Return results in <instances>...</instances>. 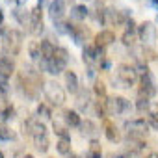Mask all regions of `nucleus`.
<instances>
[{
    "label": "nucleus",
    "instance_id": "1",
    "mask_svg": "<svg viewBox=\"0 0 158 158\" xmlns=\"http://www.w3.org/2000/svg\"><path fill=\"white\" fill-rule=\"evenodd\" d=\"M24 128L26 132L32 136L34 143H35V149L39 152H47L48 147H50V141H48V134H47V128L43 123H37L35 119H28L24 123Z\"/></svg>",
    "mask_w": 158,
    "mask_h": 158
},
{
    "label": "nucleus",
    "instance_id": "2",
    "mask_svg": "<svg viewBox=\"0 0 158 158\" xmlns=\"http://www.w3.org/2000/svg\"><path fill=\"white\" fill-rule=\"evenodd\" d=\"M67 61H69V52L65 48H61V47H56L54 58L52 60H41L39 69H43V71H47L50 74H58L67 67Z\"/></svg>",
    "mask_w": 158,
    "mask_h": 158
},
{
    "label": "nucleus",
    "instance_id": "3",
    "mask_svg": "<svg viewBox=\"0 0 158 158\" xmlns=\"http://www.w3.org/2000/svg\"><path fill=\"white\" fill-rule=\"evenodd\" d=\"M2 45H4V54H11V56H17L21 52V47H23V34L15 28H8L4 30V37H2Z\"/></svg>",
    "mask_w": 158,
    "mask_h": 158
},
{
    "label": "nucleus",
    "instance_id": "4",
    "mask_svg": "<svg viewBox=\"0 0 158 158\" xmlns=\"http://www.w3.org/2000/svg\"><path fill=\"white\" fill-rule=\"evenodd\" d=\"M125 127H127V134L130 141H141L147 136L149 123L145 119H134V121H128Z\"/></svg>",
    "mask_w": 158,
    "mask_h": 158
},
{
    "label": "nucleus",
    "instance_id": "5",
    "mask_svg": "<svg viewBox=\"0 0 158 158\" xmlns=\"http://www.w3.org/2000/svg\"><path fill=\"white\" fill-rule=\"evenodd\" d=\"M117 78H119V82L125 86V88H130L136 84L138 80V73H136V67L128 65V63H121L117 67Z\"/></svg>",
    "mask_w": 158,
    "mask_h": 158
},
{
    "label": "nucleus",
    "instance_id": "6",
    "mask_svg": "<svg viewBox=\"0 0 158 158\" xmlns=\"http://www.w3.org/2000/svg\"><path fill=\"white\" fill-rule=\"evenodd\" d=\"M104 102H106V112L110 115H121L130 108V104H128V101L125 97H110Z\"/></svg>",
    "mask_w": 158,
    "mask_h": 158
},
{
    "label": "nucleus",
    "instance_id": "7",
    "mask_svg": "<svg viewBox=\"0 0 158 158\" xmlns=\"http://www.w3.org/2000/svg\"><path fill=\"white\" fill-rule=\"evenodd\" d=\"M154 93H156V84H154V80H152V76H151V74L141 76V78H139V88H138V97L151 101V99L154 97Z\"/></svg>",
    "mask_w": 158,
    "mask_h": 158
},
{
    "label": "nucleus",
    "instance_id": "8",
    "mask_svg": "<svg viewBox=\"0 0 158 158\" xmlns=\"http://www.w3.org/2000/svg\"><path fill=\"white\" fill-rule=\"evenodd\" d=\"M45 95H47V99H48L52 104H61V102L65 101V91H63L56 82H48V84L45 86Z\"/></svg>",
    "mask_w": 158,
    "mask_h": 158
},
{
    "label": "nucleus",
    "instance_id": "9",
    "mask_svg": "<svg viewBox=\"0 0 158 158\" xmlns=\"http://www.w3.org/2000/svg\"><path fill=\"white\" fill-rule=\"evenodd\" d=\"M30 32L32 34H39L43 32V11H41V6H35L32 11H30Z\"/></svg>",
    "mask_w": 158,
    "mask_h": 158
},
{
    "label": "nucleus",
    "instance_id": "10",
    "mask_svg": "<svg viewBox=\"0 0 158 158\" xmlns=\"http://www.w3.org/2000/svg\"><path fill=\"white\" fill-rule=\"evenodd\" d=\"M138 37L143 43H152L156 37V28L152 26V23H141L138 26Z\"/></svg>",
    "mask_w": 158,
    "mask_h": 158
},
{
    "label": "nucleus",
    "instance_id": "11",
    "mask_svg": "<svg viewBox=\"0 0 158 158\" xmlns=\"http://www.w3.org/2000/svg\"><path fill=\"white\" fill-rule=\"evenodd\" d=\"M101 60H102V48H99L95 43L93 45H86V48H84V61L88 65H93V63H97Z\"/></svg>",
    "mask_w": 158,
    "mask_h": 158
},
{
    "label": "nucleus",
    "instance_id": "12",
    "mask_svg": "<svg viewBox=\"0 0 158 158\" xmlns=\"http://www.w3.org/2000/svg\"><path fill=\"white\" fill-rule=\"evenodd\" d=\"M48 15L54 23H60L65 15V2L63 0H52L48 6Z\"/></svg>",
    "mask_w": 158,
    "mask_h": 158
},
{
    "label": "nucleus",
    "instance_id": "13",
    "mask_svg": "<svg viewBox=\"0 0 158 158\" xmlns=\"http://www.w3.org/2000/svg\"><path fill=\"white\" fill-rule=\"evenodd\" d=\"M115 41V35H114V32L112 30H102V32H99L97 35H95V45L99 47V48H106V47H110L112 43Z\"/></svg>",
    "mask_w": 158,
    "mask_h": 158
},
{
    "label": "nucleus",
    "instance_id": "14",
    "mask_svg": "<svg viewBox=\"0 0 158 158\" xmlns=\"http://www.w3.org/2000/svg\"><path fill=\"white\" fill-rule=\"evenodd\" d=\"M106 13L110 15V21H112L115 26H119V24H127V23L130 21L128 10H110V11H106Z\"/></svg>",
    "mask_w": 158,
    "mask_h": 158
},
{
    "label": "nucleus",
    "instance_id": "15",
    "mask_svg": "<svg viewBox=\"0 0 158 158\" xmlns=\"http://www.w3.org/2000/svg\"><path fill=\"white\" fill-rule=\"evenodd\" d=\"M15 71V63L11 58H8L6 54L4 56H0V76H4V78H10Z\"/></svg>",
    "mask_w": 158,
    "mask_h": 158
},
{
    "label": "nucleus",
    "instance_id": "16",
    "mask_svg": "<svg viewBox=\"0 0 158 158\" xmlns=\"http://www.w3.org/2000/svg\"><path fill=\"white\" fill-rule=\"evenodd\" d=\"M136 35H138V26H136V23L130 19V21L127 23V30H125V34H123V43H125L127 47L134 45Z\"/></svg>",
    "mask_w": 158,
    "mask_h": 158
},
{
    "label": "nucleus",
    "instance_id": "17",
    "mask_svg": "<svg viewBox=\"0 0 158 158\" xmlns=\"http://www.w3.org/2000/svg\"><path fill=\"white\" fill-rule=\"evenodd\" d=\"M104 134H106L108 141H112V143H117V141L121 139V134H119L117 127H115L110 119H104Z\"/></svg>",
    "mask_w": 158,
    "mask_h": 158
},
{
    "label": "nucleus",
    "instance_id": "18",
    "mask_svg": "<svg viewBox=\"0 0 158 158\" xmlns=\"http://www.w3.org/2000/svg\"><path fill=\"white\" fill-rule=\"evenodd\" d=\"M73 39L78 43V45H84L86 41H88V37H89V30L86 28V26H82V24H74V30H73Z\"/></svg>",
    "mask_w": 158,
    "mask_h": 158
},
{
    "label": "nucleus",
    "instance_id": "19",
    "mask_svg": "<svg viewBox=\"0 0 158 158\" xmlns=\"http://www.w3.org/2000/svg\"><path fill=\"white\" fill-rule=\"evenodd\" d=\"M65 88H67V91H71V93H78V76L73 73V71H65Z\"/></svg>",
    "mask_w": 158,
    "mask_h": 158
},
{
    "label": "nucleus",
    "instance_id": "20",
    "mask_svg": "<svg viewBox=\"0 0 158 158\" xmlns=\"http://www.w3.org/2000/svg\"><path fill=\"white\" fill-rule=\"evenodd\" d=\"M39 45H41V60H52L54 58V52H56V47L48 39L39 41Z\"/></svg>",
    "mask_w": 158,
    "mask_h": 158
},
{
    "label": "nucleus",
    "instance_id": "21",
    "mask_svg": "<svg viewBox=\"0 0 158 158\" xmlns=\"http://www.w3.org/2000/svg\"><path fill=\"white\" fill-rule=\"evenodd\" d=\"M63 115H65V123H67V125H71V127H80V125H82L80 115H78L74 110H65V112H63Z\"/></svg>",
    "mask_w": 158,
    "mask_h": 158
},
{
    "label": "nucleus",
    "instance_id": "22",
    "mask_svg": "<svg viewBox=\"0 0 158 158\" xmlns=\"http://www.w3.org/2000/svg\"><path fill=\"white\" fill-rule=\"evenodd\" d=\"M147 123L152 127V128H156L158 130V104H151V108H149V112H147Z\"/></svg>",
    "mask_w": 158,
    "mask_h": 158
},
{
    "label": "nucleus",
    "instance_id": "23",
    "mask_svg": "<svg viewBox=\"0 0 158 158\" xmlns=\"http://www.w3.org/2000/svg\"><path fill=\"white\" fill-rule=\"evenodd\" d=\"M88 13H89V10H88L86 6H74L73 11H71V17H73V19H78V21H82V19L88 17Z\"/></svg>",
    "mask_w": 158,
    "mask_h": 158
},
{
    "label": "nucleus",
    "instance_id": "24",
    "mask_svg": "<svg viewBox=\"0 0 158 158\" xmlns=\"http://www.w3.org/2000/svg\"><path fill=\"white\" fill-rule=\"evenodd\" d=\"M102 156V151H101V143L97 139H93L89 143V151H88V158H101Z\"/></svg>",
    "mask_w": 158,
    "mask_h": 158
},
{
    "label": "nucleus",
    "instance_id": "25",
    "mask_svg": "<svg viewBox=\"0 0 158 158\" xmlns=\"http://www.w3.org/2000/svg\"><path fill=\"white\" fill-rule=\"evenodd\" d=\"M56 149L60 154H69L71 152V139H58Z\"/></svg>",
    "mask_w": 158,
    "mask_h": 158
},
{
    "label": "nucleus",
    "instance_id": "26",
    "mask_svg": "<svg viewBox=\"0 0 158 158\" xmlns=\"http://www.w3.org/2000/svg\"><path fill=\"white\" fill-rule=\"evenodd\" d=\"M151 101L149 99H141V97H138V101H136V108H138V112H141V114H147L149 112V108H151Z\"/></svg>",
    "mask_w": 158,
    "mask_h": 158
},
{
    "label": "nucleus",
    "instance_id": "27",
    "mask_svg": "<svg viewBox=\"0 0 158 158\" xmlns=\"http://www.w3.org/2000/svg\"><path fill=\"white\" fill-rule=\"evenodd\" d=\"M93 91H95V95H97L99 99H104V97H106V86H104V82L97 80L95 86H93Z\"/></svg>",
    "mask_w": 158,
    "mask_h": 158
},
{
    "label": "nucleus",
    "instance_id": "28",
    "mask_svg": "<svg viewBox=\"0 0 158 158\" xmlns=\"http://www.w3.org/2000/svg\"><path fill=\"white\" fill-rule=\"evenodd\" d=\"M28 50H30L32 60H41V45H39V43H32V45L28 47Z\"/></svg>",
    "mask_w": 158,
    "mask_h": 158
},
{
    "label": "nucleus",
    "instance_id": "29",
    "mask_svg": "<svg viewBox=\"0 0 158 158\" xmlns=\"http://www.w3.org/2000/svg\"><path fill=\"white\" fill-rule=\"evenodd\" d=\"M13 132L6 127V125H0V139H11Z\"/></svg>",
    "mask_w": 158,
    "mask_h": 158
},
{
    "label": "nucleus",
    "instance_id": "30",
    "mask_svg": "<svg viewBox=\"0 0 158 158\" xmlns=\"http://www.w3.org/2000/svg\"><path fill=\"white\" fill-rule=\"evenodd\" d=\"M95 110H97V114H99V117H106V102L104 101H97V104H95Z\"/></svg>",
    "mask_w": 158,
    "mask_h": 158
},
{
    "label": "nucleus",
    "instance_id": "31",
    "mask_svg": "<svg viewBox=\"0 0 158 158\" xmlns=\"http://www.w3.org/2000/svg\"><path fill=\"white\" fill-rule=\"evenodd\" d=\"M13 114H15V110H13V106H11V104H6V106H4V110H2V119L6 121V119H10V117H13Z\"/></svg>",
    "mask_w": 158,
    "mask_h": 158
},
{
    "label": "nucleus",
    "instance_id": "32",
    "mask_svg": "<svg viewBox=\"0 0 158 158\" xmlns=\"http://www.w3.org/2000/svg\"><path fill=\"white\" fill-rule=\"evenodd\" d=\"M8 89H10V88H8V78H4V76H0V95L4 97V95L8 93Z\"/></svg>",
    "mask_w": 158,
    "mask_h": 158
},
{
    "label": "nucleus",
    "instance_id": "33",
    "mask_svg": "<svg viewBox=\"0 0 158 158\" xmlns=\"http://www.w3.org/2000/svg\"><path fill=\"white\" fill-rule=\"evenodd\" d=\"M95 11H97V13H95V21H99L101 24H104V23H106V17H104L106 11H102V8H97Z\"/></svg>",
    "mask_w": 158,
    "mask_h": 158
},
{
    "label": "nucleus",
    "instance_id": "34",
    "mask_svg": "<svg viewBox=\"0 0 158 158\" xmlns=\"http://www.w3.org/2000/svg\"><path fill=\"white\" fill-rule=\"evenodd\" d=\"M82 128H84V130H82L84 134H93V130H95V127H93V123H89V121H86V123L82 125Z\"/></svg>",
    "mask_w": 158,
    "mask_h": 158
},
{
    "label": "nucleus",
    "instance_id": "35",
    "mask_svg": "<svg viewBox=\"0 0 158 158\" xmlns=\"http://www.w3.org/2000/svg\"><path fill=\"white\" fill-rule=\"evenodd\" d=\"M37 114H39V115H43V117H50V110H48L45 104H39V108H37Z\"/></svg>",
    "mask_w": 158,
    "mask_h": 158
},
{
    "label": "nucleus",
    "instance_id": "36",
    "mask_svg": "<svg viewBox=\"0 0 158 158\" xmlns=\"http://www.w3.org/2000/svg\"><path fill=\"white\" fill-rule=\"evenodd\" d=\"M2 23H4V11L0 10V26H2Z\"/></svg>",
    "mask_w": 158,
    "mask_h": 158
},
{
    "label": "nucleus",
    "instance_id": "37",
    "mask_svg": "<svg viewBox=\"0 0 158 158\" xmlns=\"http://www.w3.org/2000/svg\"><path fill=\"white\" fill-rule=\"evenodd\" d=\"M115 158H130V156H127V154H119V156H115Z\"/></svg>",
    "mask_w": 158,
    "mask_h": 158
},
{
    "label": "nucleus",
    "instance_id": "38",
    "mask_svg": "<svg viewBox=\"0 0 158 158\" xmlns=\"http://www.w3.org/2000/svg\"><path fill=\"white\" fill-rule=\"evenodd\" d=\"M149 158H158V154H156V152H152V154H151Z\"/></svg>",
    "mask_w": 158,
    "mask_h": 158
},
{
    "label": "nucleus",
    "instance_id": "39",
    "mask_svg": "<svg viewBox=\"0 0 158 158\" xmlns=\"http://www.w3.org/2000/svg\"><path fill=\"white\" fill-rule=\"evenodd\" d=\"M69 158H80V156H76V154H71V156H69Z\"/></svg>",
    "mask_w": 158,
    "mask_h": 158
},
{
    "label": "nucleus",
    "instance_id": "40",
    "mask_svg": "<svg viewBox=\"0 0 158 158\" xmlns=\"http://www.w3.org/2000/svg\"><path fill=\"white\" fill-rule=\"evenodd\" d=\"M2 110H4V108H0V119H2Z\"/></svg>",
    "mask_w": 158,
    "mask_h": 158
},
{
    "label": "nucleus",
    "instance_id": "41",
    "mask_svg": "<svg viewBox=\"0 0 158 158\" xmlns=\"http://www.w3.org/2000/svg\"><path fill=\"white\" fill-rule=\"evenodd\" d=\"M24 158H34V156H32V154H26V156H24Z\"/></svg>",
    "mask_w": 158,
    "mask_h": 158
},
{
    "label": "nucleus",
    "instance_id": "42",
    "mask_svg": "<svg viewBox=\"0 0 158 158\" xmlns=\"http://www.w3.org/2000/svg\"><path fill=\"white\" fill-rule=\"evenodd\" d=\"M0 158H4V152H2V151H0Z\"/></svg>",
    "mask_w": 158,
    "mask_h": 158
}]
</instances>
